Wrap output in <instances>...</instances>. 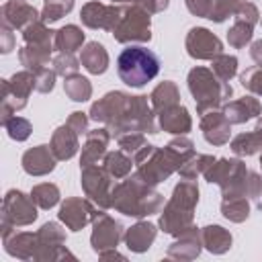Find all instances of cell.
I'll use <instances>...</instances> for the list:
<instances>
[{
    "instance_id": "cell-7",
    "label": "cell",
    "mask_w": 262,
    "mask_h": 262,
    "mask_svg": "<svg viewBox=\"0 0 262 262\" xmlns=\"http://www.w3.org/2000/svg\"><path fill=\"white\" fill-rule=\"evenodd\" d=\"M186 49L196 59H213L221 53V41L207 29H192L186 37Z\"/></svg>"
},
{
    "instance_id": "cell-37",
    "label": "cell",
    "mask_w": 262,
    "mask_h": 262,
    "mask_svg": "<svg viewBox=\"0 0 262 262\" xmlns=\"http://www.w3.org/2000/svg\"><path fill=\"white\" fill-rule=\"evenodd\" d=\"M119 2H129V0H119Z\"/></svg>"
},
{
    "instance_id": "cell-6",
    "label": "cell",
    "mask_w": 262,
    "mask_h": 262,
    "mask_svg": "<svg viewBox=\"0 0 262 262\" xmlns=\"http://www.w3.org/2000/svg\"><path fill=\"white\" fill-rule=\"evenodd\" d=\"M82 184L86 192L100 205V207H113V190L111 188V178L104 170L96 166H86L82 172Z\"/></svg>"
},
{
    "instance_id": "cell-18",
    "label": "cell",
    "mask_w": 262,
    "mask_h": 262,
    "mask_svg": "<svg viewBox=\"0 0 262 262\" xmlns=\"http://www.w3.org/2000/svg\"><path fill=\"white\" fill-rule=\"evenodd\" d=\"M82 63H84V68H86L88 72H92V74H102V72L106 70V66H108V55H106V51H104V47H102L100 43L92 41V43H88L86 49L82 51Z\"/></svg>"
},
{
    "instance_id": "cell-8",
    "label": "cell",
    "mask_w": 262,
    "mask_h": 262,
    "mask_svg": "<svg viewBox=\"0 0 262 262\" xmlns=\"http://www.w3.org/2000/svg\"><path fill=\"white\" fill-rule=\"evenodd\" d=\"M121 12L119 8H108L104 4H98V2H90L82 8V20L84 25L92 27V29H111L115 31L119 18H121Z\"/></svg>"
},
{
    "instance_id": "cell-14",
    "label": "cell",
    "mask_w": 262,
    "mask_h": 262,
    "mask_svg": "<svg viewBox=\"0 0 262 262\" xmlns=\"http://www.w3.org/2000/svg\"><path fill=\"white\" fill-rule=\"evenodd\" d=\"M55 158L59 160H68L76 154L78 149V133L68 125V127H59L53 135V145H51Z\"/></svg>"
},
{
    "instance_id": "cell-22",
    "label": "cell",
    "mask_w": 262,
    "mask_h": 262,
    "mask_svg": "<svg viewBox=\"0 0 262 262\" xmlns=\"http://www.w3.org/2000/svg\"><path fill=\"white\" fill-rule=\"evenodd\" d=\"M176 100H178V90H176V86H174L172 82L160 84V86L154 90V94H151V102H154V106H156L158 111H164V108L176 104Z\"/></svg>"
},
{
    "instance_id": "cell-26",
    "label": "cell",
    "mask_w": 262,
    "mask_h": 262,
    "mask_svg": "<svg viewBox=\"0 0 262 262\" xmlns=\"http://www.w3.org/2000/svg\"><path fill=\"white\" fill-rule=\"evenodd\" d=\"M213 72H215V76L217 78H221L223 82H227L233 74H235V70H237V59L231 55H217L215 59H213V68H211Z\"/></svg>"
},
{
    "instance_id": "cell-35",
    "label": "cell",
    "mask_w": 262,
    "mask_h": 262,
    "mask_svg": "<svg viewBox=\"0 0 262 262\" xmlns=\"http://www.w3.org/2000/svg\"><path fill=\"white\" fill-rule=\"evenodd\" d=\"M252 57H254V61L262 63V41H256L252 45Z\"/></svg>"
},
{
    "instance_id": "cell-29",
    "label": "cell",
    "mask_w": 262,
    "mask_h": 262,
    "mask_svg": "<svg viewBox=\"0 0 262 262\" xmlns=\"http://www.w3.org/2000/svg\"><path fill=\"white\" fill-rule=\"evenodd\" d=\"M242 84L258 94H262V70L260 68H252L248 72L242 74Z\"/></svg>"
},
{
    "instance_id": "cell-1",
    "label": "cell",
    "mask_w": 262,
    "mask_h": 262,
    "mask_svg": "<svg viewBox=\"0 0 262 262\" xmlns=\"http://www.w3.org/2000/svg\"><path fill=\"white\" fill-rule=\"evenodd\" d=\"M160 205H162V194L151 192L149 184H145L137 174L113 190V207H117L123 215L129 217L151 215L158 211Z\"/></svg>"
},
{
    "instance_id": "cell-3",
    "label": "cell",
    "mask_w": 262,
    "mask_h": 262,
    "mask_svg": "<svg viewBox=\"0 0 262 262\" xmlns=\"http://www.w3.org/2000/svg\"><path fill=\"white\" fill-rule=\"evenodd\" d=\"M199 201V188L186 178L174 188V196L168 203L160 225L168 233H182L186 231V225L192 221V207Z\"/></svg>"
},
{
    "instance_id": "cell-11",
    "label": "cell",
    "mask_w": 262,
    "mask_h": 262,
    "mask_svg": "<svg viewBox=\"0 0 262 262\" xmlns=\"http://www.w3.org/2000/svg\"><path fill=\"white\" fill-rule=\"evenodd\" d=\"M203 131H205V137L209 143H215V145H221L229 139V121L225 117V113H209L203 117V123H201Z\"/></svg>"
},
{
    "instance_id": "cell-20",
    "label": "cell",
    "mask_w": 262,
    "mask_h": 262,
    "mask_svg": "<svg viewBox=\"0 0 262 262\" xmlns=\"http://www.w3.org/2000/svg\"><path fill=\"white\" fill-rule=\"evenodd\" d=\"M82 41H84V33H82L78 27H74V25L63 27V29L57 31V35H55V47L61 49L63 53L76 51V49L82 45Z\"/></svg>"
},
{
    "instance_id": "cell-24",
    "label": "cell",
    "mask_w": 262,
    "mask_h": 262,
    "mask_svg": "<svg viewBox=\"0 0 262 262\" xmlns=\"http://www.w3.org/2000/svg\"><path fill=\"white\" fill-rule=\"evenodd\" d=\"M74 6V0H45V8H43V20L45 23H53L59 20L66 12H70Z\"/></svg>"
},
{
    "instance_id": "cell-16",
    "label": "cell",
    "mask_w": 262,
    "mask_h": 262,
    "mask_svg": "<svg viewBox=\"0 0 262 262\" xmlns=\"http://www.w3.org/2000/svg\"><path fill=\"white\" fill-rule=\"evenodd\" d=\"M258 113H260V104L252 96H244V98H239L235 102H229L225 106V117H227L229 123H244V121L256 117Z\"/></svg>"
},
{
    "instance_id": "cell-19",
    "label": "cell",
    "mask_w": 262,
    "mask_h": 262,
    "mask_svg": "<svg viewBox=\"0 0 262 262\" xmlns=\"http://www.w3.org/2000/svg\"><path fill=\"white\" fill-rule=\"evenodd\" d=\"M203 242H205V246H207L211 252L221 254V252H225V250L231 246V235H229L223 227L211 225V227H205V231H203Z\"/></svg>"
},
{
    "instance_id": "cell-15",
    "label": "cell",
    "mask_w": 262,
    "mask_h": 262,
    "mask_svg": "<svg viewBox=\"0 0 262 262\" xmlns=\"http://www.w3.org/2000/svg\"><path fill=\"white\" fill-rule=\"evenodd\" d=\"M106 143H108V133H106V129H98V131L90 133V135H88V141H86V145H84V149H82V166H84V168H86V166H94V164L102 158V154H104V149H106Z\"/></svg>"
},
{
    "instance_id": "cell-12",
    "label": "cell",
    "mask_w": 262,
    "mask_h": 262,
    "mask_svg": "<svg viewBox=\"0 0 262 262\" xmlns=\"http://www.w3.org/2000/svg\"><path fill=\"white\" fill-rule=\"evenodd\" d=\"M23 166H25V170L29 174H37L39 176V174L51 172L53 166H55V160H53V156H51V151H49L47 145H39V147H35V149H31V151L25 154Z\"/></svg>"
},
{
    "instance_id": "cell-9",
    "label": "cell",
    "mask_w": 262,
    "mask_h": 262,
    "mask_svg": "<svg viewBox=\"0 0 262 262\" xmlns=\"http://www.w3.org/2000/svg\"><path fill=\"white\" fill-rule=\"evenodd\" d=\"M92 215H94L92 207L86 201H82V199H70V201H66L63 207H61V211H59V219L70 229H74V231L82 229L90 221Z\"/></svg>"
},
{
    "instance_id": "cell-4",
    "label": "cell",
    "mask_w": 262,
    "mask_h": 262,
    "mask_svg": "<svg viewBox=\"0 0 262 262\" xmlns=\"http://www.w3.org/2000/svg\"><path fill=\"white\" fill-rule=\"evenodd\" d=\"M188 88L196 100V108L203 115L207 108H215L231 96V86H227L221 78H215L213 70L194 68L188 74Z\"/></svg>"
},
{
    "instance_id": "cell-27",
    "label": "cell",
    "mask_w": 262,
    "mask_h": 262,
    "mask_svg": "<svg viewBox=\"0 0 262 262\" xmlns=\"http://www.w3.org/2000/svg\"><path fill=\"white\" fill-rule=\"evenodd\" d=\"M57 199H59V192L53 184H39L33 190V201H37V205L43 207V209L53 207L57 203Z\"/></svg>"
},
{
    "instance_id": "cell-36",
    "label": "cell",
    "mask_w": 262,
    "mask_h": 262,
    "mask_svg": "<svg viewBox=\"0 0 262 262\" xmlns=\"http://www.w3.org/2000/svg\"><path fill=\"white\" fill-rule=\"evenodd\" d=\"M256 131H258V133H260V135H262V121H260V123H258V127H256Z\"/></svg>"
},
{
    "instance_id": "cell-13",
    "label": "cell",
    "mask_w": 262,
    "mask_h": 262,
    "mask_svg": "<svg viewBox=\"0 0 262 262\" xmlns=\"http://www.w3.org/2000/svg\"><path fill=\"white\" fill-rule=\"evenodd\" d=\"M160 125H162V129H166L170 133H186L190 129V117H188L184 106L172 104V106L162 111Z\"/></svg>"
},
{
    "instance_id": "cell-33",
    "label": "cell",
    "mask_w": 262,
    "mask_h": 262,
    "mask_svg": "<svg viewBox=\"0 0 262 262\" xmlns=\"http://www.w3.org/2000/svg\"><path fill=\"white\" fill-rule=\"evenodd\" d=\"M68 125H70L78 135L84 133V131H86V117H84V113H74V115L70 117Z\"/></svg>"
},
{
    "instance_id": "cell-5",
    "label": "cell",
    "mask_w": 262,
    "mask_h": 262,
    "mask_svg": "<svg viewBox=\"0 0 262 262\" xmlns=\"http://www.w3.org/2000/svg\"><path fill=\"white\" fill-rule=\"evenodd\" d=\"M117 41H149V12L139 4L135 8L123 10L121 18L113 31Z\"/></svg>"
},
{
    "instance_id": "cell-25",
    "label": "cell",
    "mask_w": 262,
    "mask_h": 262,
    "mask_svg": "<svg viewBox=\"0 0 262 262\" xmlns=\"http://www.w3.org/2000/svg\"><path fill=\"white\" fill-rule=\"evenodd\" d=\"M131 170V160L123 154V151H115V154H108L106 156V172L115 178H121L125 176L127 172Z\"/></svg>"
},
{
    "instance_id": "cell-23",
    "label": "cell",
    "mask_w": 262,
    "mask_h": 262,
    "mask_svg": "<svg viewBox=\"0 0 262 262\" xmlns=\"http://www.w3.org/2000/svg\"><path fill=\"white\" fill-rule=\"evenodd\" d=\"M90 90L92 88H90V84H88L86 78L76 76V74H72L70 78H66V92L70 94L72 100H78V102L86 100L90 96Z\"/></svg>"
},
{
    "instance_id": "cell-30",
    "label": "cell",
    "mask_w": 262,
    "mask_h": 262,
    "mask_svg": "<svg viewBox=\"0 0 262 262\" xmlns=\"http://www.w3.org/2000/svg\"><path fill=\"white\" fill-rule=\"evenodd\" d=\"M186 6H188V10L192 14L211 18L213 8H215V0H186Z\"/></svg>"
},
{
    "instance_id": "cell-17",
    "label": "cell",
    "mask_w": 262,
    "mask_h": 262,
    "mask_svg": "<svg viewBox=\"0 0 262 262\" xmlns=\"http://www.w3.org/2000/svg\"><path fill=\"white\" fill-rule=\"evenodd\" d=\"M156 237V227L151 223H137L127 231V248L133 252H145Z\"/></svg>"
},
{
    "instance_id": "cell-31",
    "label": "cell",
    "mask_w": 262,
    "mask_h": 262,
    "mask_svg": "<svg viewBox=\"0 0 262 262\" xmlns=\"http://www.w3.org/2000/svg\"><path fill=\"white\" fill-rule=\"evenodd\" d=\"M8 127V133H10V137L12 139H27L29 137V131H31V125H29V121H25V119H20V117H16L12 123H8L6 125Z\"/></svg>"
},
{
    "instance_id": "cell-32",
    "label": "cell",
    "mask_w": 262,
    "mask_h": 262,
    "mask_svg": "<svg viewBox=\"0 0 262 262\" xmlns=\"http://www.w3.org/2000/svg\"><path fill=\"white\" fill-rule=\"evenodd\" d=\"M55 66H57V72H59V74H63V76H66V74H74V72L78 70L76 59H74L70 53L66 55V59H63V55H61V57H57V59H55Z\"/></svg>"
},
{
    "instance_id": "cell-10",
    "label": "cell",
    "mask_w": 262,
    "mask_h": 262,
    "mask_svg": "<svg viewBox=\"0 0 262 262\" xmlns=\"http://www.w3.org/2000/svg\"><path fill=\"white\" fill-rule=\"evenodd\" d=\"M121 237V225L117 221H113L108 215L98 213V221H96V229L92 233V244L96 252H102V248H115L117 242Z\"/></svg>"
},
{
    "instance_id": "cell-28",
    "label": "cell",
    "mask_w": 262,
    "mask_h": 262,
    "mask_svg": "<svg viewBox=\"0 0 262 262\" xmlns=\"http://www.w3.org/2000/svg\"><path fill=\"white\" fill-rule=\"evenodd\" d=\"M227 39H229V43L233 47H244L252 39V25L246 23V20H237L231 27V31L227 33Z\"/></svg>"
},
{
    "instance_id": "cell-21",
    "label": "cell",
    "mask_w": 262,
    "mask_h": 262,
    "mask_svg": "<svg viewBox=\"0 0 262 262\" xmlns=\"http://www.w3.org/2000/svg\"><path fill=\"white\" fill-rule=\"evenodd\" d=\"M231 149L237 156H252L258 149H262V135L256 133H242L231 141Z\"/></svg>"
},
{
    "instance_id": "cell-2",
    "label": "cell",
    "mask_w": 262,
    "mask_h": 262,
    "mask_svg": "<svg viewBox=\"0 0 262 262\" xmlns=\"http://www.w3.org/2000/svg\"><path fill=\"white\" fill-rule=\"evenodd\" d=\"M117 72H119V78L127 86L139 88L158 76L160 59L156 57L154 51L145 47H127L119 53Z\"/></svg>"
},
{
    "instance_id": "cell-38",
    "label": "cell",
    "mask_w": 262,
    "mask_h": 262,
    "mask_svg": "<svg viewBox=\"0 0 262 262\" xmlns=\"http://www.w3.org/2000/svg\"><path fill=\"white\" fill-rule=\"evenodd\" d=\"M260 164H262V158H260Z\"/></svg>"
},
{
    "instance_id": "cell-34",
    "label": "cell",
    "mask_w": 262,
    "mask_h": 262,
    "mask_svg": "<svg viewBox=\"0 0 262 262\" xmlns=\"http://www.w3.org/2000/svg\"><path fill=\"white\" fill-rule=\"evenodd\" d=\"M39 82H41V84H37V88H39L41 92L51 90V88H53V74H51V72H47V70H41Z\"/></svg>"
}]
</instances>
